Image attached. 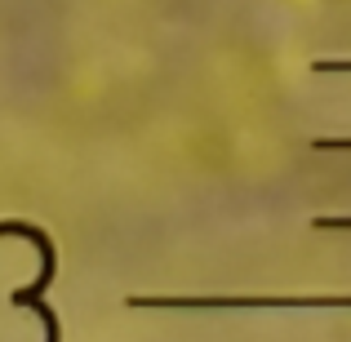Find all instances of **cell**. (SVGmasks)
<instances>
[{
	"instance_id": "obj_3",
	"label": "cell",
	"mask_w": 351,
	"mask_h": 342,
	"mask_svg": "<svg viewBox=\"0 0 351 342\" xmlns=\"http://www.w3.org/2000/svg\"><path fill=\"white\" fill-rule=\"evenodd\" d=\"M311 231H351V214H316Z\"/></svg>"
},
{
	"instance_id": "obj_1",
	"label": "cell",
	"mask_w": 351,
	"mask_h": 342,
	"mask_svg": "<svg viewBox=\"0 0 351 342\" xmlns=\"http://www.w3.org/2000/svg\"><path fill=\"white\" fill-rule=\"evenodd\" d=\"M138 311H267V307H351V293H129Z\"/></svg>"
},
{
	"instance_id": "obj_4",
	"label": "cell",
	"mask_w": 351,
	"mask_h": 342,
	"mask_svg": "<svg viewBox=\"0 0 351 342\" xmlns=\"http://www.w3.org/2000/svg\"><path fill=\"white\" fill-rule=\"evenodd\" d=\"M316 151H351V138H311Z\"/></svg>"
},
{
	"instance_id": "obj_2",
	"label": "cell",
	"mask_w": 351,
	"mask_h": 342,
	"mask_svg": "<svg viewBox=\"0 0 351 342\" xmlns=\"http://www.w3.org/2000/svg\"><path fill=\"white\" fill-rule=\"evenodd\" d=\"M316 76H351V58H311Z\"/></svg>"
}]
</instances>
